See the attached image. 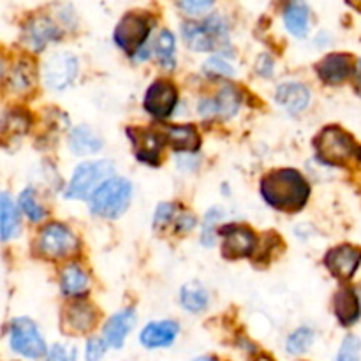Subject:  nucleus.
Here are the masks:
<instances>
[{
	"instance_id": "obj_1",
	"label": "nucleus",
	"mask_w": 361,
	"mask_h": 361,
	"mask_svg": "<svg viewBox=\"0 0 361 361\" xmlns=\"http://www.w3.org/2000/svg\"><path fill=\"white\" fill-rule=\"evenodd\" d=\"M261 192L270 207L284 212H298L309 200L310 187L295 169H279L264 176Z\"/></svg>"
},
{
	"instance_id": "obj_2",
	"label": "nucleus",
	"mask_w": 361,
	"mask_h": 361,
	"mask_svg": "<svg viewBox=\"0 0 361 361\" xmlns=\"http://www.w3.org/2000/svg\"><path fill=\"white\" fill-rule=\"evenodd\" d=\"M113 164L109 161L85 162L78 166L73 180L66 190V197L69 200H88L108 182L113 176Z\"/></svg>"
},
{
	"instance_id": "obj_3",
	"label": "nucleus",
	"mask_w": 361,
	"mask_h": 361,
	"mask_svg": "<svg viewBox=\"0 0 361 361\" xmlns=\"http://www.w3.org/2000/svg\"><path fill=\"white\" fill-rule=\"evenodd\" d=\"M314 147H316L317 159L328 166L345 164L353 155H360L361 157V148L356 147L353 137L342 129H338V127L324 129L317 136Z\"/></svg>"
},
{
	"instance_id": "obj_4",
	"label": "nucleus",
	"mask_w": 361,
	"mask_h": 361,
	"mask_svg": "<svg viewBox=\"0 0 361 361\" xmlns=\"http://www.w3.org/2000/svg\"><path fill=\"white\" fill-rule=\"evenodd\" d=\"M133 185L123 178H109L97 192L92 196L90 208L95 215L106 219H116L127 210Z\"/></svg>"
},
{
	"instance_id": "obj_5",
	"label": "nucleus",
	"mask_w": 361,
	"mask_h": 361,
	"mask_svg": "<svg viewBox=\"0 0 361 361\" xmlns=\"http://www.w3.org/2000/svg\"><path fill=\"white\" fill-rule=\"evenodd\" d=\"M182 34L194 51H212L228 44V30L219 16L208 18L203 23H185Z\"/></svg>"
},
{
	"instance_id": "obj_6",
	"label": "nucleus",
	"mask_w": 361,
	"mask_h": 361,
	"mask_svg": "<svg viewBox=\"0 0 361 361\" xmlns=\"http://www.w3.org/2000/svg\"><path fill=\"white\" fill-rule=\"evenodd\" d=\"M11 348L30 360L44 356L46 345L37 326L27 317H18L11 323Z\"/></svg>"
},
{
	"instance_id": "obj_7",
	"label": "nucleus",
	"mask_w": 361,
	"mask_h": 361,
	"mask_svg": "<svg viewBox=\"0 0 361 361\" xmlns=\"http://www.w3.org/2000/svg\"><path fill=\"white\" fill-rule=\"evenodd\" d=\"M39 252L49 259H60L78 249V240L62 224H49L42 229L37 242Z\"/></svg>"
},
{
	"instance_id": "obj_8",
	"label": "nucleus",
	"mask_w": 361,
	"mask_h": 361,
	"mask_svg": "<svg viewBox=\"0 0 361 361\" xmlns=\"http://www.w3.org/2000/svg\"><path fill=\"white\" fill-rule=\"evenodd\" d=\"M148 32H150V23H148L147 18L143 14L129 13L116 25L113 37H115V42L123 51L134 55L143 46V42L147 41Z\"/></svg>"
},
{
	"instance_id": "obj_9",
	"label": "nucleus",
	"mask_w": 361,
	"mask_h": 361,
	"mask_svg": "<svg viewBox=\"0 0 361 361\" xmlns=\"http://www.w3.org/2000/svg\"><path fill=\"white\" fill-rule=\"evenodd\" d=\"M78 62L71 53H56L49 56L44 66V81L53 90H63L74 81Z\"/></svg>"
},
{
	"instance_id": "obj_10",
	"label": "nucleus",
	"mask_w": 361,
	"mask_h": 361,
	"mask_svg": "<svg viewBox=\"0 0 361 361\" xmlns=\"http://www.w3.org/2000/svg\"><path fill=\"white\" fill-rule=\"evenodd\" d=\"M222 254L228 259H238V257L250 256L256 249V235L245 226H226L222 229Z\"/></svg>"
},
{
	"instance_id": "obj_11",
	"label": "nucleus",
	"mask_w": 361,
	"mask_h": 361,
	"mask_svg": "<svg viewBox=\"0 0 361 361\" xmlns=\"http://www.w3.org/2000/svg\"><path fill=\"white\" fill-rule=\"evenodd\" d=\"M361 263V249L353 245H341L331 249L324 257L328 270L341 281H349Z\"/></svg>"
},
{
	"instance_id": "obj_12",
	"label": "nucleus",
	"mask_w": 361,
	"mask_h": 361,
	"mask_svg": "<svg viewBox=\"0 0 361 361\" xmlns=\"http://www.w3.org/2000/svg\"><path fill=\"white\" fill-rule=\"evenodd\" d=\"M97 312L90 303H71L62 312V330L69 335L88 334L95 326Z\"/></svg>"
},
{
	"instance_id": "obj_13",
	"label": "nucleus",
	"mask_w": 361,
	"mask_h": 361,
	"mask_svg": "<svg viewBox=\"0 0 361 361\" xmlns=\"http://www.w3.org/2000/svg\"><path fill=\"white\" fill-rule=\"evenodd\" d=\"M176 104V90L168 81H157L152 85L145 97V109L157 118L171 115Z\"/></svg>"
},
{
	"instance_id": "obj_14",
	"label": "nucleus",
	"mask_w": 361,
	"mask_h": 361,
	"mask_svg": "<svg viewBox=\"0 0 361 361\" xmlns=\"http://www.w3.org/2000/svg\"><path fill=\"white\" fill-rule=\"evenodd\" d=\"M355 69V62L345 53H331L317 63V74L328 85H337L348 80Z\"/></svg>"
},
{
	"instance_id": "obj_15",
	"label": "nucleus",
	"mask_w": 361,
	"mask_h": 361,
	"mask_svg": "<svg viewBox=\"0 0 361 361\" xmlns=\"http://www.w3.org/2000/svg\"><path fill=\"white\" fill-rule=\"evenodd\" d=\"M60 37V30L49 18L37 16L32 18L27 23L23 32V39L32 49H42L51 41H56Z\"/></svg>"
},
{
	"instance_id": "obj_16",
	"label": "nucleus",
	"mask_w": 361,
	"mask_h": 361,
	"mask_svg": "<svg viewBox=\"0 0 361 361\" xmlns=\"http://www.w3.org/2000/svg\"><path fill=\"white\" fill-rule=\"evenodd\" d=\"M129 136L133 140L134 150L140 161L148 162V164L155 166L159 164V155H161L162 140L157 133L154 130H129Z\"/></svg>"
},
{
	"instance_id": "obj_17",
	"label": "nucleus",
	"mask_w": 361,
	"mask_h": 361,
	"mask_svg": "<svg viewBox=\"0 0 361 361\" xmlns=\"http://www.w3.org/2000/svg\"><path fill=\"white\" fill-rule=\"evenodd\" d=\"M240 106V95L238 92L233 87L222 88L221 94L217 95V99H208V101L201 102L200 109L201 115L204 116H222V118H229V116L235 115L238 111Z\"/></svg>"
},
{
	"instance_id": "obj_18",
	"label": "nucleus",
	"mask_w": 361,
	"mask_h": 361,
	"mask_svg": "<svg viewBox=\"0 0 361 361\" xmlns=\"http://www.w3.org/2000/svg\"><path fill=\"white\" fill-rule=\"evenodd\" d=\"M178 324L173 321H159V323H150L143 331H141V344L148 349L166 348L173 344V341L178 335Z\"/></svg>"
},
{
	"instance_id": "obj_19",
	"label": "nucleus",
	"mask_w": 361,
	"mask_h": 361,
	"mask_svg": "<svg viewBox=\"0 0 361 361\" xmlns=\"http://www.w3.org/2000/svg\"><path fill=\"white\" fill-rule=\"evenodd\" d=\"M134 323H136V314H134V310L126 309L122 310V312L115 314V316L106 323V328H104L106 344L116 349L122 348L127 334L134 328Z\"/></svg>"
},
{
	"instance_id": "obj_20",
	"label": "nucleus",
	"mask_w": 361,
	"mask_h": 361,
	"mask_svg": "<svg viewBox=\"0 0 361 361\" xmlns=\"http://www.w3.org/2000/svg\"><path fill=\"white\" fill-rule=\"evenodd\" d=\"M275 97H277V102L286 109V111H289L295 115V113L303 111V109L309 106L310 92L307 90L303 85L289 81V83L281 85V87L277 88V94H275Z\"/></svg>"
},
{
	"instance_id": "obj_21",
	"label": "nucleus",
	"mask_w": 361,
	"mask_h": 361,
	"mask_svg": "<svg viewBox=\"0 0 361 361\" xmlns=\"http://www.w3.org/2000/svg\"><path fill=\"white\" fill-rule=\"evenodd\" d=\"M360 302L358 296L353 289H341L335 296V316L344 326L355 323L360 317Z\"/></svg>"
},
{
	"instance_id": "obj_22",
	"label": "nucleus",
	"mask_w": 361,
	"mask_h": 361,
	"mask_svg": "<svg viewBox=\"0 0 361 361\" xmlns=\"http://www.w3.org/2000/svg\"><path fill=\"white\" fill-rule=\"evenodd\" d=\"M69 147L76 155L95 154L102 148V141L88 126H78L69 136Z\"/></svg>"
},
{
	"instance_id": "obj_23",
	"label": "nucleus",
	"mask_w": 361,
	"mask_h": 361,
	"mask_svg": "<svg viewBox=\"0 0 361 361\" xmlns=\"http://www.w3.org/2000/svg\"><path fill=\"white\" fill-rule=\"evenodd\" d=\"M284 23L296 37H303L309 30V7L303 0H291L284 13Z\"/></svg>"
},
{
	"instance_id": "obj_24",
	"label": "nucleus",
	"mask_w": 361,
	"mask_h": 361,
	"mask_svg": "<svg viewBox=\"0 0 361 361\" xmlns=\"http://www.w3.org/2000/svg\"><path fill=\"white\" fill-rule=\"evenodd\" d=\"M166 140L175 150L196 152L200 147V136L192 126H173L164 130Z\"/></svg>"
},
{
	"instance_id": "obj_25",
	"label": "nucleus",
	"mask_w": 361,
	"mask_h": 361,
	"mask_svg": "<svg viewBox=\"0 0 361 361\" xmlns=\"http://www.w3.org/2000/svg\"><path fill=\"white\" fill-rule=\"evenodd\" d=\"M180 302L189 312H201L208 305V295L203 286L197 284V282H189L182 288Z\"/></svg>"
},
{
	"instance_id": "obj_26",
	"label": "nucleus",
	"mask_w": 361,
	"mask_h": 361,
	"mask_svg": "<svg viewBox=\"0 0 361 361\" xmlns=\"http://www.w3.org/2000/svg\"><path fill=\"white\" fill-rule=\"evenodd\" d=\"M88 289V277L76 264H71L62 274V291L67 296H80Z\"/></svg>"
},
{
	"instance_id": "obj_27",
	"label": "nucleus",
	"mask_w": 361,
	"mask_h": 361,
	"mask_svg": "<svg viewBox=\"0 0 361 361\" xmlns=\"http://www.w3.org/2000/svg\"><path fill=\"white\" fill-rule=\"evenodd\" d=\"M18 212L14 204L11 203L9 196L2 194L0 196V229H2V238L9 240L18 233Z\"/></svg>"
},
{
	"instance_id": "obj_28",
	"label": "nucleus",
	"mask_w": 361,
	"mask_h": 361,
	"mask_svg": "<svg viewBox=\"0 0 361 361\" xmlns=\"http://www.w3.org/2000/svg\"><path fill=\"white\" fill-rule=\"evenodd\" d=\"M155 53H157L159 62L164 67L175 66V37L171 32L162 30L155 42Z\"/></svg>"
},
{
	"instance_id": "obj_29",
	"label": "nucleus",
	"mask_w": 361,
	"mask_h": 361,
	"mask_svg": "<svg viewBox=\"0 0 361 361\" xmlns=\"http://www.w3.org/2000/svg\"><path fill=\"white\" fill-rule=\"evenodd\" d=\"M314 342V331L309 330V328H300L295 334L289 337L288 341V351L291 355H303L307 349L312 345Z\"/></svg>"
},
{
	"instance_id": "obj_30",
	"label": "nucleus",
	"mask_w": 361,
	"mask_h": 361,
	"mask_svg": "<svg viewBox=\"0 0 361 361\" xmlns=\"http://www.w3.org/2000/svg\"><path fill=\"white\" fill-rule=\"evenodd\" d=\"M20 204L30 221H41V219L44 217V210H42V208L35 203V196H34V190L32 189H27L23 194H21Z\"/></svg>"
},
{
	"instance_id": "obj_31",
	"label": "nucleus",
	"mask_w": 361,
	"mask_h": 361,
	"mask_svg": "<svg viewBox=\"0 0 361 361\" xmlns=\"http://www.w3.org/2000/svg\"><path fill=\"white\" fill-rule=\"evenodd\" d=\"M360 360V342L356 337H348L342 342L337 361H358Z\"/></svg>"
},
{
	"instance_id": "obj_32",
	"label": "nucleus",
	"mask_w": 361,
	"mask_h": 361,
	"mask_svg": "<svg viewBox=\"0 0 361 361\" xmlns=\"http://www.w3.org/2000/svg\"><path fill=\"white\" fill-rule=\"evenodd\" d=\"M204 73L210 76H233V67L219 56H214L204 63Z\"/></svg>"
},
{
	"instance_id": "obj_33",
	"label": "nucleus",
	"mask_w": 361,
	"mask_h": 361,
	"mask_svg": "<svg viewBox=\"0 0 361 361\" xmlns=\"http://www.w3.org/2000/svg\"><path fill=\"white\" fill-rule=\"evenodd\" d=\"M222 217V212L219 208H214V210L208 212L207 215V221H204V228H203V243L204 245H214V228H215V222Z\"/></svg>"
},
{
	"instance_id": "obj_34",
	"label": "nucleus",
	"mask_w": 361,
	"mask_h": 361,
	"mask_svg": "<svg viewBox=\"0 0 361 361\" xmlns=\"http://www.w3.org/2000/svg\"><path fill=\"white\" fill-rule=\"evenodd\" d=\"M46 361H76V349L69 348V345L56 344L48 353V360Z\"/></svg>"
},
{
	"instance_id": "obj_35",
	"label": "nucleus",
	"mask_w": 361,
	"mask_h": 361,
	"mask_svg": "<svg viewBox=\"0 0 361 361\" xmlns=\"http://www.w3.org/2000/svg\"><path fill=\"white\" fill-rule=\"evenodd\" d=\"M214 0H178L180 9L185 11L187 14H201L210 9Z\"/></svg>"
},
{
	"instance_id": "obj_36",
	"label": "nucleus",
	"mask_w": 361,
	"mask_h": 361,
	"mask_svg": "<svg viewBox=\"0 0 361 361\" xmlns=\"http://www.w3.org/2000/svg\"><path fill=\"white\" fill-rule=\"evenodd\" d=\"M106 351V341L94 337L87 344V361H101Z\"/></svg>"
},
{
	"instance_id": "obj_37",
	"label": "nucleus",
	"mask_w": 361,
	"mask_h": 361,
	"mask_svg": "<svg viewBox=\"0 0 361 361\" xmlns=\"http://www.w3.org/2000/svg\"><path fill=\"white\" fill-rule=\"evenodd\" d=\"M173 214H175V210H173V204H169V203L159 204L157 212H155V217H154L155 228H162V226L169 224V221L173 219Z\"/></svg>"
},
{
	"instance_id": "obj_38",
	"label": "nucleus",
	"mask_w": 361,
	"mask_h": 361,
	"mask_svg": "<svg viewBox=\"0 0 361 361\" xmlns=\"http://www.w3.org/2000/svg\"><path fill=\"white\" fill-rule=\"evenodd\" d=\"M194 228V219L192 217H189V215H185V217H182L180 219V226H178V229L180 231H189V229H192Z\"/></svg>"
},
{
	"instance_id": "obj_39",
	"label": "nucleus",
	"mask_w": 361,
	"mask_h": 361,
	"mask_svg": "<svg viewBox=\"0 0 361 361\" xmlns=\"http://www.w3.org/2000/svg\"><path fill=\"white\" fill-rule=\"evenodd\" d=\"M349 4H351L353 7H355V9H358V11H361V0H348Z\"/></svg>"
},
{
	"instance_id": "obj_40",
	"label": "nucleus",
	"mask_w": 361,
	"mask_h": 361,
	"mask_svg": "<svg viewBox=\"0 0 361 361\" xmlns=\"http://www.w3.org/2000/svg\"><path fill=\"white\" fill-rule=\"evenodd\" d=\"M356 90H358V94L361 95V74H360V78H358V85H356Z\"/></svg>"
},
{
	"instance_id": "obj_41",
	"label": "nucleus",
	"mask_w": 361,
	"mask_h": 361,
	"mask_svg": "<svg viewBox=\"0 0 361 361\" xmlns=\"http://www.w3.org/2000/svg\"><path fill=\"white\" fill-rule=\"evenodd\" d=\"M196 361H215V360H212V358H200V360H196Z\"/></svg>"
}]
</instances>
